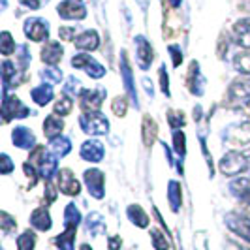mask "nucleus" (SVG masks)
I'll use <instances>...</instances> for the list:
<instances>
[{"label":"nucleus","instance_id":"3","mask_svg":"<svg viewBox=\"0 0 250 250\" xmlns=\"http://www.w3.org/2000/svg\"><path fill=\"white\" fill-rule=\"evenodd\" d=\"M105 88H85L79 94V107L83 113H98L102 107V102L105 98Z\"/></svg>","mask_w":250,"mask_h":250},{"label":"nucleus","instance_id":"51","mask_svg":"<svg viewBox=\"0 0 250 250\" xmlns=\"http://www.w3.org/2000/svg\"><path fill=\"white\" fill-rule=\"evenodd\" d=\"M23 169H25V173H26V177L30 179V188L36 185V181H38V171H36V167L32 166L30 162H25L23 164Z\"/></svg>","mask_w":250,"mask_h":250},{"label":"nucleus","instance_id":"11","mask_svg":"<svg viewBox=\"0 0 250 250\" xmlns=\"http://www.w3.org/2000/svg\"><path fill=\"white\" fill-rule=\"evenodd\" d=\"M136 57L141 70H149L152 61H154V51L149 40L145 36H136Z\"/></svg>","mask_w":250,"mask_h":250},{"label":"nucleus","instance_id":"27","mask_svg":"<svg viewBox=\"0 0 250 250\" xmlns=\"http://www.w3.org/2000/svg\"><path fill=\"white\" fill-rule=\"evenodd\" d=\"M30 96H32V100H34V104H38V105H47L51 100H53V88H51L49 83H45V85H40V87L32 88L30 90Z\"/></svg>","mask_w":250,"mask_h":250},{"label":"nucleus","instance_id":"35","mask_svg":"<svg viewBox=\"0 0 250 250\" xmlns=\"http://www.w3.org/2000/svg\"><path fill=\"white\" fill-rule=\"evenodd\" d=\"M72 107H74V104H72V98L68 94H62L61 98H57L55 105H53L55 115H61V117H66L68 113L72 111Z\"/></svg>","mask_w":250,"mask_h":250},{"label":"nucleus","instance_id":"50","mask_svg":"<svg viewBox=\"0 0 250 250\" xmlns=\"http://www.w3.org/2000/svg\"><path fill=\"white\" fill-rule=\"evenodd\" d=\"M167 51H169V55H171V59H173V66L179 68V66L183 64V51H181V47H177V45H169Z\"/></svg>","mask_w":250,"mask_h":250},{"label":"nucleus","instance_id":"40","mask_svg":"<svg viewBox=\"0 0 250 250\" xmlns=\"http://www.w3.org/2000/svg\"><path fill=\"white\" fill-rule=\"evenodd\" d=\"M42 79L47 81V83H61L62 81V72L59 68H55V66H49V68H45L42 72Z\"/></svg>","mask_w":250,"mask_h":250},{"label":"nucleus","instance_id":"2","mask_svg":"<svg viewBox=\"0 0 250 250\" xmlns=\"http://www.w3.org/2000/svg\"><path fill=\"white\" fill-rule=\"evenodd\" d=\"M79 126L88 136H105L109 132V121L98 113H83L79 117Z\"/></svg>","mask_w":250,"mask_h":250},{"label":"nucleus","instance_id":"47","mask_svg":"<svg viewBox=\"0 0 250 250\" xmlns=\"http://www.w3.org/2000/svg\"><path fill=\"white\" fill-rule=\"evenodd\" d=\"M13 171V162H12V158L4 152L2 156H0V173L2 175H8V173H12Z\"/></svg>","mask_w":250,"mask_h":250},{"label":"nucleus","instance_id":"6","mask_svg":"<svg viewBox=\"0 0 250 250\" xmlns=\"http://www.w3.org/2000/svg\"><path fill=\"white\" fill-rule=\"evenodd\" d=\"M83 179H85V185L88 188V194L94 198V200H102L104 194H105V175L104 171L98 169V167H90V169H85L83 173Z\"/></svg>","mask_w":250,"mask_h":250},{"label":"nucleus","instance_id":"16","mask_svg":"<svg viewBox=\"0 0 250 250\" xmlns=\"http://www.w3.org/2000/svg\"><path fill=\"white\" fill-rule=\"evenodd\" d=\"M12 141L15 147H19V149H23V150H32L34 145H36V138H34L32 130L26 128V126H17V128L13 130Z\"/></svg>","mask_w":250,"mask_h":250},{"label":"nucleus","instance_id":"30","mask_svg":"<svg viewBox=\"0 0 250 250\" xmlns=\"http://www.w3.org/2000/svg\"><path fill=\"white\" fill-rule=\"evenodd\" d=\"M75 231H77V228H66L64 233H61V235L55 237V245H57L61 250H74Z\"/></svg>","mask_w":250,"mask_h":250},{"label":"nucleus","instance_id":"9","mask_svg":"<svg viewBox=\"0 0 250 250\" xmlns=\"http://www.w3.org/2000/svg\"><path fill=\"white\" fill-rule=\"evenodd\" d=\"M121 77H123V83H125V88L130 96L132 104L139 107V98L138 92H136V85H134V75H132V66H130V61H128V53L123 51L121 53Z\"/></svg>","mask_w":250,"mask_h":250},{"label":"nucleus","instance_id":"38","mask_svg":"<svg viewBox=\"0 0 250 250\" xmlns=\"http://www.w3.org/2000/svg\"><path fill=\"white\" fill-rule=\"evenodd\" d=\"M167 125L171 126V128H183V126L187 125V117H185V113L179 111V109H169L167 111Z\"/></svg>","mask_w":250,"mask_h":250},{"label":"nucleus","instance_id":"8","mask_svg":"<svg viewBox=\"0 0 250 250\" xmlns=\"http://www.w3.org/2000/svg\"><path fill=\"white\" fill-rule=\"evenodd\" d=\"M25 36L32 42H43L49 36V23L42 17H30L25 21Z\"/></svg>","mask_w":250,"mask_h":250},{"label":"nucleus","instance_id":"22","mask_svg":"<svg viewBox=\"0 0 250 250\" xmlns=\"http://www.w3.org/2000/svg\"><path fill=\"white\" fill-rule=\"evenodd\" d=\"M141 134H143V145L150 149L154 145V141L158 138V126L154 123V119L150 115L143 117V123H141Z\"/></svg>","mask_w":250,"mask_h":250},{"label":"nucleus","instance_id":"41","mask_svg":"<svg viewBox=\"0 0 250 250\" xmlns=\"http://www.w3.org/2000/svg\"><path fill=\"white\" fill-rule=\"evenodd\" d=\"M173 145H175L177 154H181V156L187 154V136H185V132H181V130L173 132Z\"/></svg>","mask_w":250,"mask_h":250},{"label":"nucleus","instance_id":"31","mask_svg":"<svg viewBox=\"0 0 250 250\" xmlns=\"http://www.w3.org/2000/svg\"><path fill=\"white\" fill-rule=\"evenodd\" d=\"M87 228L88 231H90V235H100L105 231V220H104V216L100 213H90L87 216Z\"/></svg>","mask_w":250,"mask_h":250},{"label":"nucleus","instance_id":"25","mask_svg":"<svg viewBox=\"0 0 250 250\" xmlns=\"http://www.w3.org/2000/svg\"><path fill=\"white\" fill-rule=\"evenodd\" d=\"M167 200H169V205H171V211L179 213L181 203H183V188H181L179 181H169L167 183Z\"/></svg>","mask_w":250,"mask_h":250},{"label":"nucleus","instance_id":"12","mask_svg":"<svg viewBox=\"0 0 250 250\" xmlns=\"http://www.w3.org/2000/svg\"><path fill=\"white\" fill-rule=\"evenodd\" d=\"M226 224H228V228H229L235 235H239L241 239H245V241L250 243V220L247 216L237 214V213H229L226 216Z\"/></svg>","mask_w":250,"mask_h":250},{"label":"nucleus","instance_id":"57","mask_svg":"<svg viewBox=\"0 0 250 250\" xmlns=\"http://www.w3.org/2000/svg\"><path fill=\"white\" fill-rule=\"evenodd\" d=\"M241 214L247 216L250 220V201H243V205H241Z\"/></svg>","mask_w":250,"mask_h":250},{"label":"nucleus","instance_id":"33","mask_svg":"<svg viewBox=\"0 0 250 250\" xmlns=\"http://www.w3.org/2000/svg\"><path fill=\"white\" fill-rule=\"evenodd\" d=\"M81 222V213L75 207L74 203H68L64 209V226L66 228H77V224Z\"/></svg>","mask_w":250,"mask_h":250},{"label":"nucleus","instance_id":"53","mask_svg":"<svg viewBox=\"0 0 250 250\" xmlns=\"http://www.w3.org/2000/svg\"><path fill=\"white\" fill-rule=\"evenodd\" d=\"M57 200V190L49 181H45V203H53Z\"/></svg>","mask_w":250,"mask_h":250},{"label":"nucleus","instance_id":"45","mask_svg":"<svg viewBox=\"0 0 250 250\" xmlns=\"http://www.w3.org/2000/svg\"><path fill=\"white\" fill-rule=\"evenodd\" d=\"M17 57H19V66H21V70L25 72L26 68H28V64H30V51L26 45H21L19 49H17Z\"/></svg>","mask_w":250,"mask_h":250},{"label":"nucleus","instance_id":"37","mask_svg":"<svg viewBox=\"0 0 250 250\" xmlns=\"http://www.w3.org/2000/svg\"><path fill=\"white\" fill-rule=\"evenodd\" d=\"M150 239H152V247L156 250H167L169 249V241L166 237V233H162L160 229L152 228L150 229Z\"/></svg>","mask_w":250,"mask_h":250},{"label":"nucleus","instance_id":"32","mask_svg":"<svg viewBox=\"0 0 250 250\" xmlns=\"http://www.w3.org/2000/svg\"><path fill=\"white\" fill-rule=\"evenodd\" d=\"M49 147L57 156H66L72 150V141L66 138V136H59V138L51 139Z\"/></svg>","mask_w":250,"mask_h":250},{"label":"nucleus","instance_id":"36","mask_svg":"<svg viewBox=\"0 0 250 250\" xmlns=\"http://www.w3.org/2000/svg\"><path fill=\"white\" fill-rule=\"evenodd\" d=\"M0 51H2L4 57L12 55L13 51H15V40H13V36L8 30H4V32L0 34Z\"/></svg>","mask_w":250,"mask_h":250},{"label":"nucleus","instance_id":"23","mask_svg":"<svg viewBox=\"0 0 250 250\" xmlns=\"http://www.w3.org/2000/svg\"><path fill=\"white\" fill-rule=\"evenodd\" d=\"M30 226H32L34 229H40V231H47V229H51L53 222H51L49 211H47L45 207H38V209H34L32 214H30Z\"/></svg>","mask_w":250,"mask_h":250},{"label":"nucleus","instance_id":"24","mask_svg":"<svg viewBox=\"0 0 250 250\" xmlns=\"http://www.w3.org/2000/svg\"><path fill=\"white\" fill-rule=\"evenodd\" d=\"M62 128H64V121L59 119L57 115L45 117V121H43V134H45V138H49V139L59 138L61 132H62Z\"/></svg>","mask_w":250,"mask_h":250},{"label":"nucleus","instance_id":"20","mask_svg":"<svg viewBox=\"0 0 250 250\" xmlns=\"http://www.w3.org/2000/svg\"><path fill=\"white\" fill-rule=\"evenodd\" d=\"M64 47L59 42H47L43 47H42V61L49 66H57V64L62 61Z\"/></svg>","mask_w":250,"mask_h":250},{"label":"nucleus","instance_id":"28","mask_svg":"<svg viewBox=\"0 0 250 250\" xmlns=\"http://www.w3.org/2000/svg\"><path fill=\"white\" fill-rule=\"evenodd\" d=\"M126 214H128L130 222L136 224L138 228H147V226H149V216H147V213L141 209V205H138V203H132V205L128 207Z\"/></svg>","mask_w":250,"mask_h":250},{"label":"nucleus","instance_id":"26","mask_svg":"<svg viewBox=\"0 0 250 250\" xmlns=\"http://www.w3.org/2000/svg\"><path fill=\"white\" fill-rule=\"evenodd\" d=\"M40 173L45 181H51L53 177L59 173V164H57V154L55 152H47L43 162L40 166Z\"/></svg>","mask_w":250,"mask_h":250},{"label":"nucleus","instance_id":"13","mask_svg":"<svg viewBox=\"0 0 250 250\" xmlns=\"http://www.w3.org/2000/svg\"><path fill=\"white\" fill-rule=\"evenodd\" d=\"M57 175H59V190H61L62 194H66V196H79L81 185H79V181L75 179L72 169L64 167Z\"/></svg>","mask_w":250,"mask_h":250},{"label":"nucleus","instance_id":"34","mask_svg":"<svg viewBox=\"0 0 250 250\" xmlns=\"http://www.w3.org/2000/svg\"><path fill=\"white\" fill-rule=\"evenodd\" d=\"M36 247V233L26 229L17 237V250H34Z\"/></svg>","mask_w":250,"mask_h":250},{"label":"nucleus","instance_id":"21","mask_svg":"<svg viewBox=\"0 0 250 250\" xmlns=\"http://www.w3.org/2000/svg\"><path fill=\"white\" fill-rule=\"evenodd\" d=\"M233 38H235V43L250 49V17L247 19H239L237 23L233 25Z\"/></svg>","mask_w":250,"mask_h":250},{"label":"nucleus","instance_id":"4","mask_svg":"<svg viewBox=\"0 0 250 250\" xmlns=\"http://www.w3.org/2000/svg\"><path fill=\"white\" fill-rule=\"evenodd\" d=\"M30 113L25 104L17 96H2V123H10L12 119H25Z\"/></svg>","mask_w":250,"mask_h":250},{"label":"nucleus","instance_id":"1","mask_svg":"<svg viewBox=\"0 0 250 250\" xmlns=\"http://www.w3.org/2000/svg\"><path fill=\"white\" fill-rule=\"evenodd\" d=\"M218 167H220V171H222L224 175L235 177L249 169V160H247L245 154H241L237 150H229V152H226L224 156L220 158Z\"/></svg>","mask_w":250,"mask_h":250},{"label":"nucleus","instance_id":"58","mask_svg":"<svg viewBox=\"0 0 250 250\" xmlns=\"http://www.w3.org/2000/svg\"><path fill=\"white\" fill-rule=\"evenodd\" d=\"M164 147V152H166V158H167V162H169V166H173V156H171V149L166 145V143H162Z\"/></svg>","mask_w":250,"mask_h":250},{"label":"nucleus","instance_id":"29","mask_svg":"<svg viewBox=\"0 0 250 250\" xmlns=\"http://www.w3.org/2000/svg\"><path fill=\"white\" fill-rule=\"evenodd\" d=\"M229 190H231L237 198H241L243 201H250V179H247V177L231 181Z\"/></svg>","mask_w":250,"mask_h":250},{"label":"nucleus","instance_id":"14","mask_svg":"<svg viewBox=\"0 0 250 250\" xmlns=\"http://www.w3.org/2000/svg\"><path fill=\"white\" fill-rule=\"evenodd\" d=\"M187 87L190 88V92L196 94V96H203V92H205V79H203V75L200 74V64L196 62V61L190 62V66H188Z\"/></svg>","mask_w":250,"mask_h":250},{"label":"nucleus","instance_id":"59","mask_svg":"<svg viewBox=\"0 0 250 250\" xmlns=\"http://www.w3.org/2000/svg\"><path fill=\"white\" fill-rule=\"evenodd\" d=\"M143 85H145V90H147V94H149V96H152V83H150L149 85V79H147V77H145V79H143Z\"/></svg>","mask_w":250,"mask_h":250},{"label":"nucleus","instance_id":"19","mask_svg":"<svg viewBox=\"0 0 250 250\" xmlns=\"http://www.w3.org/2000/svg\"><path fill=\"white\" fill-rule=\"evenodd\" d=\"M74 45L81 51H96L100 47V36L96 30H85L74 40Z\"/></svg>","mask_w":250,"mask_h":250},{"label":"nucleus","instance_id":"61","mask_svg":"<svg viewBox=\"0 0 250 250\" xmlns=\"http://www.w3.org/2000/svg\"><path fill=\"white\" fill-rule=\"evenodd\" d=\"M79 250H92V249H90L88 245H81V249H79Z\"/></svg>","mask_w":250,"mask_h":250},{"label":"nucleus","instance_id":"62","mask_svg":"<svg viewBox=\"0 0 250 250\" xmlns=\"http://www.w3.org/2000/svg\"><path fill=\"white\" fill-rule=\"evenodd\" d=\"M6 4H8V0H2V10H6Z\"/></svg>","mask_w":250,"mask_h":250},{"label":"nucleus","instance_id":"52","mask_svg":"<svg viewBox=\"0 0 250 250\" xmlns=\"http://www.w3.org/2000/svg\"><path fill=\"white\" fill-rule=\"evenodd\" d=\"M59 36H61V40H64V42H72V40H75V28H72V26H61L59 28Z\"/></svg>","mask_w":250,"mask_h":250},{"label":"nucleus","instance_id":"49","mask_svg":"<svg viewBox=\"0 0 250 250\" xmlns=\"http://www.w3.org/2000/svg\"><path fill=\"white\" fill-rule=\"evenodd\" d=\"M160 87H162V92L166 96H169L171 92H169V79H167V70H166V66H160Z\"/></svg>","mask_w":250,"mask_h":250},{"label":"nucleus","instance_id":"10","mask_svg":"<svg viewBox=\"0 0 250 250\" xmlns=\"http://www.w3.org/2000/svg\"><path fill=\"white\" fill-rule=\"evenodd\" d=\"M228 102L231 104V105H235V104H245V102H249L250 104V81L247 79H235L229 88H228Z\"/></svg>","mask_w":250,"mask_h":250},{"label":"nucleus","instance_id":"42","mask_svg":"<svg viewBox=\"0 0 250 250\" xmlns=\"http://www.w3.org/2000/svg\"><path fill=\"white\" fill-rule=\"evenodd\" d=\"M111 109L117 117H125L126 111H128V100L125 96H115L111 104Z\"/></svg>","mask_w":250,"mask_h":250},{"label":"nucleus","instance_id":"5","mask_svg":"<svg viewBox=\"0 0 250 250\" xmlns=\"http://www.w3.org/2000/svg\"><path fill=\"white\" fill-rule=\"evenodd\" d=\"M72 66L74 68H79V70H85L88 77L92 79H102L105 75V68L102 66L96 59H92L87 53H79L72 59Z\"/></svg>","mask_w":250,"mask_h":250},{"label":"nucleus","instance_id":"46","mask_svg":"<svg viewBox=\"0 0 250 250\" xmlns=\"http://www.w3.org/2000/svg\"><path fill=\"white\" fill-rule=\"evenodd\" d=\"M228 43H229L228 34H226V32H222V34H220V38H218V47H216V57H218V59H224V57H226L228 47H229Z\"/></svg>","mask_w":250,"mask_h":250},{"label":"nucleus","instance_id":"43","mask_svg":"<svg viewBox=\"0 0 250 250\" xmlns=\"http://www.w3.org/2000/svg\"><path fill=\"white\" fill-rule=\"evenodd\" d=\"M0 220H2V224H0V226H2V231H4V233H10L12 229H15V228H17L15 218H13L10 213H6V211H2V213H0Z\"/></svg>","mask_w":250,"mask_h":250},{"label":"nucleus","instance_id":"56","mask_svg":"<svg viewBox=\"0 0 250 250\" xmlns=\"http://www.w3.org/2000/svg\"><path fill=\"white\" fill-rule=\"evenodd\" d=\"M23 6L30 8V10H38L40 8V0H19Z\"/></svg>","mask_w":250,"mask_h":250},{"label":"nucleus","instance_id":"60","mask_svg":"<svg viewBox=\"0 0 250 250\" xmlns=\"http://www.w3.org/2000/svg\"><path fill=\"white\" fill-rule=\"evenodd\" d=\"M167 2H169V6H171V8H179L183 0H167Z\"/></svg>","mask_w":250,"mask_h":250},{"label":"nucleus","instance_id":"48","mask_svg":"<svg viewBox=\"0 0 250 250\" xmlns=\"http://www.w3.org/2000/svg\"><path fill=\"white\" fill-rule=\"evenodd\" d=\"M200 145H201V152H203L205 160H207V164H209V173H211V177H213V173H214V169H213V156L209 154V149H207V141H205V138H203V136H200Z\"/></svg>","mask_w":250,"mask_h":250},{"label":"nucleus","instance_id":"15","mask_svg":"<svg viewBox=\"0 0 250 250\" xmlns=\"http://www.w3.org/2000/svg\"><path fill=\"white\" fill-rule=\"evenodd\" d=\"M23 79L25 77H19L17 70H15V64L12 61H4L2 62V83H4V94L2 96H8V90L21 85Z\"/></svg>","mask_w":250,"mask_h":250},{"label":"nucleus","instance_id":"55","mask_svg":"<svg viewBox=\"0 0 250 250\" xmlns=\"http://www.w3.org/2000/svg\"><path fill=\"white\" fill-rule=\"evenodd\" d=\"M226 249H228V250H250V249H247L245 245L235 243V241H228V243H226Z\"/></svg>","mask_w":250,"mask_h":250},{"label":"nucleus","instance_id":"39","mask_svg":"<svg viewBox=\"0 0 250 250\" xmlns=\"http://www.w3.org/2000/svg\"><path fill=\"white\" fill-rule=\"evenodd\" d=\"M233 66L241 74L250 75V53H239L233 59Z\"/></svg>","mask_w":250,"mask_h":250},{"label":"nucleus","instance_id":"17","mask_svg":"<svg viewBox=\"0 0 250 250\" xmlns=\"http://www.w3.org/2000/svg\"><path fill=\"white\" fill-rule=\"evenodd\" d=\"M79 154H81V158H83V160L96 164L104 158L105 150H104V145H102L100 141H96V139H88V141H85V143L81 145Z\"/></svg>","mask_w":250,"mask_h":250},{"label":"nucleus","instance_id":"7","mask_svg":"<svg viewBox=\"0 0 250 250\" xmlns=\"http://www.w3.org/2000/svg\"><path fill=\"white\" fill-rule=\"evenodd\" d=\"M57 12L66 21H81L87 17V6L83 0H64L57 6Z\"/></svg>","mask_w":250,"mask_h":250},{"label":"nucleus","instance_id":"54","mask_svg":"<svg viewBox=\"0 0 250 250\" xmlns=\"http://www.w3.org/2000/svg\"><path fill=\"white\" fill-rule=\"evenodd\" d=\"M121 247H123V239L119 237V235L109 237V241H107V250H121Z\"/></svg>","mask_w":250,"mask_h":250},{"label":"nucleus","instance_id":"18","mask_svg":"<svg viewBox=\"0 0 250 250\" xmlns=\"http://www.w3.org/2000/svg\"><path fill=\"white\" fill-rule=\"evenodd\" d=\"M228 141L235 147H250V123H243L229 128Z\"/></svg>","mask_w":250,"mask_h":250},{"label":"nucleus","instance_id":"44","mask_svg":"<svg viewBox=\"0 0 250 250\" xmlns=\"http://www.w3.org/2000/svg\"><path fill=\"white\" fill-rule=\"evenodd\" d=\"M64 94H81V81L75 79L74 75L68 77V81L64 85Z\"/></svg>","mask_w":250,"mask_h":250}]
</instances>
